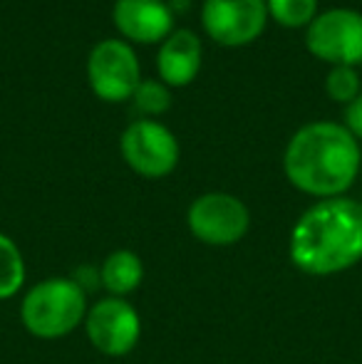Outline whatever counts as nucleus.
Instances as JSON below:
<instances>
[{
  "instance_id": "nucleus-1",
  "label": "nucleus",
  "mask_w": 362,
  "mask_h": 364,
  "mask_svg": "<svg viewBox=\"0 0 362 364\" xmlns=\"http://www.w3.org/2000/svg\"><path fill=\"white\" fill-rule=\"evenodd\" d=\"M290 263L305 275L325 278L362 260V201L323 198L310 206L290 233Z\"/></svg>"
},
{
  "instance_id": "nucleus-2",
  "label": "nucleus",
  "mask_w": 362,
  "mask_h": 364,
  "mask_svg": "<svg viewBox=\"0 0 362 364\" xmlns=\"http://www.w3.org/2000/svg\"><path fill=\"white\" fill-rule=\"evenodd\" d=\"M360 141L335 122H310L290 136L283 154L288 181L315 198H338L360 173Z\"/></svg>"
},
{
  "instance_id": "nucleus-3",
  "label": "nucleus",
  "mask_w": 362,
  "mask_h": 364,
  "mask_svg": "<svg viewBox=\"0 0 362 364\" xmlns=\"http://www.w3.org/2000/svg\"><path fill=\"white\" fill-rule=\"evenodd\" d=\"M87 310V295L78 280L48 278L25 292L20 320L33 337L60 340L82 325Z\"/></svg>"
},
{
  "instance_id": "nucleus-4",
  "label": "nucleus",
  "mask_w": 362,
  "mask_h": 364,
  "mask_svg": "<svg viewBox=\"0 0 362 364\" xmlns=\"http://www.w3.org/2000/svg\"><path fill=\"white\" fill-rule=\"evenodd\" d=\"M310 55L333 68L362 65V13L350 8H333L320 13L305 33Z\"/></svg>"
},
{
  "instance_id": "nucleus-5",
  "label": "nucleus",
  "mask_w": 362,
  "mask_h": 364,
  "mask_svg": "<svg viewBox=\"0 0 362 364\" xmlns=\"http://www.w3.org/2000/svg\"><path fill=\"white\" fill-rule=\"evenodd\" d=\"M119 151L127 166L144 178L169 176L179 164V141L169 127L154 119H137L124 129Z\"/></svg>"
},
{
  "instance_id": "nucleus-6",
  "label": "nucleus",
  "mask_w": 362,
  "mask_h": 364,
  "mask_svg": "<svg viewBox=\"0 0 362 364\" xmlns=\"http://www.w3.org/2000/svg\"><path fill=\"white\" fill-rule=\"evenodd\" d=\"M188 230L196 240L213 248L233 245L251 228V213L241 198L231 193L211 191L198 196L188 206Z\"/></svg>"
},
{
  "instance_id": "nucleus-7",
  "label": "nucleus",
  "mask_w": 362,
  "mask_h": 364,
  "mask_svg": "<svg viewBox=\"0 0 362 364\" xmlns=\"http://www.w3.org/2000/svg\"><path fill=\"white\" fill-rule=\"evenodd\" d=\"M87 77L92 92L102 102L132 100L142 82L137 53L124 40H102L92 48L87 58Z\"/></svg>"
},
{
  "instance_id": "nucleus-8",
  "label": "nucleus",
  "mask_w": 362,
  "mask_h": 364,
  "mask_svg": "<svg viewBox=\"0 0 362 364\" xmlns=\"http://www.w3.org/2000/svg\"><path fill=\"white\" fill-rule=\"evenodd\" d=\"M85 332L97 352L107 357H124L142 337L139 312L124 297H102L87 310Z\"/></svg>"
},
{
  "instance_id": "nucleus-9",
  "label": "nucleus",
  "mask_w": 362,
  "mask_h": 364,
  "mask_svg": "<svg viewBox=\"0 0 362 364\" xmlns=\"http://www.w3.org/2000/svg\"><path fill=\"white\" fill-rule=\"evenodd\" d=\"M201 23L213 43L241 48L258 40L266 30V0H203Z\"/></svg>"
},
{
  "instance_id": "nucleus-10",
  "label": "nucleus",
  "mask_w": 362,
  "mask_h": 364,
  "mask_svg": "<svg viewBox=\"0 0 362 364\" xmlns=\"http://www.w3.org/2000/svg\"><path fill=\"white\" fill-rule=\"evenodd\" d=\"M115 28L132 43H164L174 33V10L166 0H115Z\"/></svg>"
},
{
  "instance_id": "nucleus-11",
  "label": "nucleus",
  "mask_w": 362,
  "mask_h": 364,
  "mask_svg": "<svg viewBox=\"0 0 362 364\" xmlns=\"http://www.w3.org/2000/svg\"><path fill=\"white\" fill-rule=\"evenodd\" d=\"M201 40L196 33L181 28L174 30L169 38L161 43L156 55V70L166 87H186L196 80L201 70Z\"/></svg>"
},
{
  "instance_id": "nucleus-12",
  "label": "nucleus",
  "mask_w": 362,
  "mask_h": 364,
  "mask_svg": "<svg viewBox=\"0 0 362 364\" xmlns=\"http://www.w3.org/2000/svg\"><path fill=\"white\" fill-rule=\"evenodd\" d=\"M100 280L112 297H124L134 292L144 280V263L134 250H115L105 258Z\"/></svg>"
},
{
  "instance_id": "nucleus-13",
  "label": "nucleus",
  "mask_w": 362,
  "mask_h": 364,
  "mask_svg": "<svg viewBox=\"0 0 362 364\" xmlns=\"http://www.w3.org/2000/svg\"><path fill=\"white\" fill-rule=\"evenodd\" d=\"M25 285V258L18 243L0 233V300L15 297Z\"/></svg>"
},
{
  "instance_id": "nucleus-14",
  "label": "nucleus",
  "mask_w": 362,
  "mask_h": 364,
  "mask_svg": "<svg viewBox=\"0 0 362 364\" xmlns=\"http://www.w3.org/2000/svg\"><path fill=\"white\" fill-rule=\"evenodd\" d=\"M266 8L283 28H308L318 18V0H266Z\"/></svg>"
},
{
  "instance_id": "nucleus-15",
  "label": "nucleus",
  "mask_w": 362,
  "mask_h": 364,
  "mask_svg": "<svg viewBox=\"0 0 362 364\" xmlns=\"http://www.w3.org/2000/svg\"><path fill=\"white\" fill-rule=\"evenodd\" d=\"M132 100H134L137 109L144 112V114H164L171 107V92L159 80H142Z\"/></svg>"
},
{
  "instance_id": "nucleus-16",
  "label": "nucleus",
  "mask_w": 362,
  "mask_h": 364,
  "mask_svg": "<svg viewBox=\"0 0 362 364\" xmlns=\"http://www.w3.org/2000/svg\"><path fill=\"white\" fill-rule=\"evenodd\" d=\"M325 90H328V97L333 102L350 105V102L362 95L360 73L355 68H333L328 73V80H325Z\"/></svg>"
},
{
  "instance_id": "nucleus-17",
  "label": "nucleus",
  "mask_w": 362,
  "mask_h": 364,
  "mask_svg": "<svg viewBox=\"0 0 362 364\" xmlns=\"http://www.w3.org/2000/svg\"><path fill=\"white\" fill-rule=\"evenodd\" d=\"M345 129L358 141L362 139V95L350 102L348 109H345Z\"/></svg>"
}]
</instances>
